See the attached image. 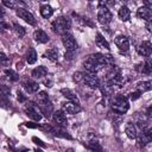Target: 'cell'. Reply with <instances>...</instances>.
<instances>
[{
  "label": "cell",
  "mask_w": 152,
  "mask_h": 152,
  "mask_svg": "<svg viewBox=\"0 0 152 152\" xmlns=\"http://www.w3.org/2000/svg\"><path fill=\"white\" fill-rule=\"evenodd\" d=\"M72 78L76 83H82L91 89L99 88L100 87V81L97 78V76L95 74H90V72H83V71H77L72 75Z\"/></svg>",
  "instance_id": "cell-2"
},
{
  "label": "cell",
  "mask_w": 152,
  "mask_h": 152,
  "mask_svg": "<svg viewBox=\"0 0 152 152\" xmlns=\"http://www.w3.org/2000/svg\"><path fill=\"white\" fill-rule=\"evenodd\" d=\"M62 43H63L64 48L66 49V51H69V52H74L77 49V43H76L75 38L72 37V34H70L68 32L62 34Z\"/></svg>",
  "instance_id": "cell-8"
},
{
  "label": "cell",
  "mask_w": 152,
  "mask_h": 152,
  "mask_svg": "<svg viewBox=\"0 0 152 152\" xmlns=\"http://www.w3.org/2000/svg\"><path fill=\"white\" fill-rule=\"evenodd\" d=\"M125 133L129 139H135L138 135V128L135 126V124H133L132 121L126 122L125 125Z\"/></svg>",
  "instance_id": "cell-16"
},
{
  "label": "cell",
  "mask_w": 152,
  "mask_h": 152,
  "mask_svg": "<svg viewBox=\"0 0 152 152\" xmlns=\"http://www.w3.org/2000/svg\"><path fill=\"white\" fill-rule=\"evenodd\" d=\"M114 63V58L112 55H103V53H93L89 55L86 61L83 62V68L86 69L87 72L90 74H96L97 71H100L101 69H103L107 65H113Z\"/></svg>",
  "instance_id": "cell-1"
},
{
  "label": "cell",
  "mask_w": 152,
  "mask_h": 152,
  "mask_svg": "<svg viewBox=\"0 0 152 152\" xmlns=\"http://www.w3.org/2000/svg\"><path fill=\"white\" fill-rule=\"evenodd\" d=\"M137 144L139 147H144L152 141V128H145L137 135Z\"/></svg>",
  "instance_id": "cell-6"
},
{
  "label": "cell",
  "mask_w": 152,
  "mask_h": 152,
  "mask_svg": "<svg viewBox=\"0 0 152 152\" xmlns=\"http://www.w3.org/2000/svg\"><path fill=\"white\" fill-rule=\"evenodd\" d=\"M70 27H71V20L68 17H58L51 24L52 31L56 33H61V34L66 33Z\"/></svg>",
  "instance_id": "cell-4"
},
{
  "label": "cell",
  "mask_w": 152,
  "mask_h": 152,
  "mask_svg": "<svg viewBox=\"0 0 152 152\" xmlns=\"http://www.w3.org/2000/svg\"><path fill=\"white\" fill-rule=\"evenodd\" d=\"M118 14H119V18H120L122 21H127V20H129V18H131V11H129V8H128L127 6L120 7Z\"/></svg>",
  "instance_id": "cell-25"
},
{
  "label": "cell",
  "mask_w": 152,
  "mask_h": 152,
  "mask_svg": "<svg viewBox=\"0 0 152 152\" xmlns=\"http://www.w3.org/2000/svg\"><path fill=\"white\" fill-rule=\"evenodd\" d=\"M31 75H32L34 78H43V77H45V76L48 75V69H46L45 66H43V65L37 66V68H34V69L32 70Z\"/></svg>",
  "instance_id": "cell-22"
},
{
  "label": "cell",
  "mask_w": 152,
  "mask_h": 152,
  "mask_svg": "<svg viewBox=\"0 0 152 152\" xmlns=\"http://www.w3.org/2000/svg\"><path fill=\"white\" fill-rule=\"evenodd\" d=\"M5 74H6V76L8 77V80H10V81L15 82V81H18V80H19V75H18L14 70H12V69H6V70H5Z\"/></svg>",
  "instance_id": "cell-30"
},
{
  "label": "cell",
  "mask_w": 152,
  "mask_h": 152,
  "mask_svg": "<svg viewBox=\"0 0 152 152\" xmlns=\"http://www.w3.org/2000/svg\"><path fill=\"white\" fill-rule=\"evenodd\" d=\"M65 152H75V151H74L72 148H66V150H65Z\"/></svg>",
  "instance_id": "cell-42"
},
{
  "label": "cell",
  "mask_w": 152,
  "mask_h": 152,
  "mask_svg": "<svg viewBox=\"0 0 152 152\" xmlns=\"http://www.w3.org/2000/svg\"><path fill=\"white\" fill-rule=\"evenodd\" d=\"M18 100H19L20 102H24V101H26V97L23 95V93L18 91Z\"/></svg>",
  "instance_id": "cell-41"
},
{
  "label": "cell",
  "mask_w": 152,
  "mask_h": 152,
  "mask_svg": "<svg viewBox=\"0 0 152 152\" xmlns=\"http://www.w3.org/2000/svg\"><path fill=\"white\" fill-rule=\"evenodd\" d=\"M23 88H24L27 93L32 94V93H36V91L39 89V84H38L37 82L32 81V80H25V81L23 82Z\"/></svg>",
  "instance_id": "cell-19"
},
{
  "label": "cell",
  "mask_w": 152,
  "mask_h": 152,
  "mask_svg": "<svg viewBox=\"0 0 152 152\" xmlns=\"http://www.w3.org/2000/svg\"><path fill=\"white\" fill-rule=\"evenodd\" d=\"M86 146L91 152H103V147L97 140H90L86 144Z\"/></svg>",
  "instance_id": "cell-21"
},
{
  "label": "cell",
  "mask_w": 152,
  "mask_h": 152,
  "mask_svg": "<svg viewBox=\"0 0 152 152\" xmlns=\"http://www.w3.org/2000/svg\"><path fill=\"white\" fill-rule=\"evenodd\" d=\"M61 93L63 94L64 97H66V99L70 100L71 102L78 103V97H77V95H76L71 89H69V88H63V89H61Z\"/></svg>",
  "instance_id": "cell-20"
},
{
  "label": "cell",
  "mask_w": 152,
  "mask_h": 152,
  "mask_svg": "<svg viewBox=\"0 0 152 152\" xmlns=\"http://www.w3.org/2000/svg\"><path fill=\"white\" fill-rule=\"evenodd\" d=\"M114 43L119 48V50H121V51H127L129 49V39L126 36H122L121 34V36L115 37Z\"/></svg>",
  "instance_id": "cell-14"
},
{
  "label": "cell",
  "mask_w": 152,
  "mask_h": 152,
  "mask_svg": "<svg viewBox=\"0 0 152 152\" xmlns=\"http://www.w3.org/2000/svg\"><path fill=\"white\" fill-rule=\"evenodd\" d=\"M52 119L55 121V124L58 126V127H66L68 126V120H66V116H65V113L63 110H56L53 112L52 114Z\"/></svg>",
  "instance_id": "cell-10"
},
{
  "label": "cell",
  "mask_w": 152,
  "mask_h": 152,
  "mask_svg": "<svg viewBox=\"0 0 152 152\" xmlns=\"http://www.w3.org/2000/svg\"><path fill=\"white\" fill-rule=\"evenodd\" d=\"M44 56L46 58H49L50 61L52 62H56L58 59V51L55 49V48H51V49H48L45 52H44Z\"/></svg>",
  "instance_id": "cell-28"
},
{
  "label": "cell",
  "mask_w": 152,
  "mask_h": 152,
  "mask_svg": "<svg viewBox=\"0 0 152 152\" xmlns=\"http://www.w3.org/2000/svg\"><path fill=\"white\" fill-rule=\"evenodd\" d=\"M137 70L141 74H145V75H151L152 74V58L147 57L141 64L137 65Z\"/></svg>",
  "instance_id": "cell-13"
},
{
  "label": "cell",
  "mask_w": 152,
  "mask_h": 152,
  "mask_svg": "<svg viewBox=\"0 0 152 152\" xmlns=\"http://www.w3.org/2000/svg\"><path fill=\"white\" fill-rule=\"evenodd\" d=\"M121 71H120V69L118 68V66H115V65H112V68H110V70L107 72V81H110V80H113V78H115L116 76H119V75H121L120 74Z\"/></svg>",
  "instance_id": "cell-29"
},
{
  "label": "cell",
  "mask_w": 152,
  "mask_h": 152,
  "mask_svg": "<svg viewBox=\"0 0 152 152\" xmlns=\"http://www.w3.org/2000/svg\"><path fill=\"white\" fill-rule=\"evenodd\" d=\"M81 106L80 103H75V102H71V101H68V102H64L62 103V110L64 113H68V114H77L81 112Z\"/></svg>",
  "instance_id": "cell-11"
},
{
  "label": "cell",
  "mask_w": 152,
  "mask_h": 152,
  "mask_svg": "<svg viewBox=\"0 0 152 152\" xmlns=\"http://www.w3.org/2000/svg\"><path fill=\"white\" fill-rule=\"evenodd\" d=\"M37 107H38V106H36V104H33V103H27V104L25 106V108H24L26 115H27L28 118H31L32 120H34V121H39V120L42 119V112H40V109H38Z\"/></svg>",
  "instance_id": "cell-7"
},
{
  "label": "cell",
  "mask_w": 152,
  "mask_h": 152,
  "mask_svg": "<svg viewBox=\"0 0 152 152\" xmlns=\"http://www.w3.org/2000/svg\"><path fill=\"white\" fill-rule=\"evenodd\" d=\"M36 61H37V52L33 48H30L26 51V62L28 64H34Z\"/></svg>",
  "instance_id": "cell-27"
},
{
  "label": "cell",
  "mask_w": 152,
  "mask_h": 152,
  "mask_svg": "<svg viewBox=\"0 0 152 152\" xmlns=\"http://www.w3.org/2000/svg\"><path fill=\"white\" fill-rule=\"evenodd\" d=\"M146 28H147L148 32L152 33V19H150V20L146 21Z\"/></svg>",
  "instance_id": "cell-40"
},
{
  "label": "cell",
  "mask_w": 152,
  "mask_h": 152,
  "mask_svg": "<svg viewBox=\"0 0 152 152\" xmlns=\"http://www.w3.org/2000/svg\"><path fill=\"white\" fill-rule=\"evenodd\" d=\"M2 4H4L5 6H7V7H10V8H15V10L19 8V7H18L19 2H17V1H2Z\"/></svg>",
  "instance_id": "cell-33"
},
{
  "label": "cell",
  "mask_w": 152,
  "mask_h": 152,
  "mask_svg": "<svg viewBox=\"0 0 152 152\" xmlns=\"http://www.w3.org/2000/svg\"><path fill=\"white\" fill-rule=\"evenodd\" d=\"M140 95H141V91L135 90V91H132V93L129 94V99H131V100H137V99L140 97Z\"/></svg>",
  "instance_id": "cell-36"
},
{
  "label": "cell",
  "mask_w": 152,
  "mask_h": 152,
  "mask_svg": "<svg viewBox=\"0 0 152 152\" xmlns=\"http://www.w3.org/2000/svg\"><path fill=\"white\" fill-rule=\"evenodd\" d=\"M13 27H14V31L15 33L19 36V37H23L25 34V28L23 26H20L19 24H13Z\"/></svg>",
  "instance_id": "cell-32"
},
{
  "label": "cell",
  "mask_w": 152,
  "mask_h": 152,
  "mask_svg": "<svg viewBox=\"0 0 152 152\" xmlns=\"http://www.w3.org/2000/svg\"><path fill=\"white\" fill-rule=\"evenodd\" d=\"M137 90L139 91H148V90H152V80H148V81H141V82H138L137 83Z\"/></svg>",
  "instance_id": "cell-24"
},
{
  "label": "cell",
  "mask_w": 152,
  "mask_h": 152,
  "mask_svg": "<svg viewBox=\"0 0 152 152\" xmlns=\"http://www.w3.org/2000/svg\"><path fill=\"white\" fill-rule=\"evenodd\" d=\"M44 84H45L46 87H49V88L52 87V77L49 76L48 78H45V80H44Z\"/></svg>",
  "instance_id": "cell-37"
},
{
  "label": "cell",
  "mask_w": 152,
  "mask_h": 152,
  "mask_svg": "<svg viewBox=\"0 0 152 152\" xmlns=\"http://www.w3.org/2000/svg\"><path fill=\"white\" fill-rule=\"evenodd\" d=\"M32 140H33V141H34L37 145H39V146H42V147H45V144H44V142H43L40 139H38L37 137H33V138H32Z\"/></svg>",
  "instance_id": "cell-39"
},
{
  "label": "cell",
  "mask_w": 152,
  "mask_h": 152,
  "mask_svg": "<svg viewBox=\"0 0 152 152\" xmlns=\"http://www.w3.org/2000/svg\"><path fill=\"white\" fill-rule=\"evenodd\" d=\"M137 15L140 18V19H144V20H150L152 19V8L148 7L147 5L146 6H141L138 8L137 11Z\"/></svg>",
  "instance_id": "cell-15"
},
{
  "label": "cell",
  "mask_w": 152,
  "mask_h": 152,
  "mask_svg": "<svg viewBox=\"0 0 152 152\" xmlns=\"http://www.w3.org/2000/svg\"><path fill=\"white\" fill-rule=\"evenodd\" d=\"M137 52L142 56V57H148L152 53V43L148 40H145L142 43H140V45L137 48Z\"/></svg>",
  "instance_id": "cell-12"
},
{
  "label": "cell",
  "mask_w": 152,
  "mask_h": 152,
  "mask_svg": "<svg viewBox=\"0 0 152 152\" xmlns=\"http://www.w3.org/2000/svg\"><path fill=\"white\" fill-rule=\"evenodd\" d=\"M33 38L37 43H40V44H44V43H48L49 42V36L45 31H43L42 28H38L33 32Z\"/></svg>",
  "instance_id": "cell-18"
},
{
  "label": "cell",
  "mask_w": 152,
  "mask_h": 152,
  "mask_svg": "<svg viewBox=\"0 0 152 152\" xmlns=\"http://www.w3.org/2000/svg\"><path fill=\"white\" fill-rule=\"evenodd\" d=\"M100 5H101V6L99 7V11H97V20H99L100 24H102V25H107V24H109V23L112 21V19H113V14H112V12L109 11L108 7L103 6L102 2H101Z\"/></svg>",
  "instance_id": "cell-5"
},
{
  "label": "cell",
  "mask_w": 152,
  "mask_h": 152,
  "mask_svg": "<svg viewBox=\"0 0 152 152\" xmlns=\"http://www.w3.org/2000/svg\"><path fill=\"white\" fill-rule=\"evenodd\" d=\"M1 95H2V100H5L10 95V88H7L6 86H2L1 87Z\"/></svg>",
  "instance_id": "cell-35"
},
{
  "label": "cell",
  "mask_w": 152,
  "mask_h": 152,
  "mask_svg": "<svg viewBox=\"0 0 152 152\" xmlns=\"http://www.w3.org/2000/svg\"><path fill=\"white\" fill-rule=\"evenodd\" d=\"M39 12H40V14H42L43 18L48 19V18H50L53 14V8L50 5H42Z\"/></svg>",
  "instance_id": "cell-26"
},
{
  "label": "cell",
  "mask_w": 152,
  "mask_h": 152,
  "mask_svg": "<svg viewBox=\"0 0 152 152\" xmlns=\"http://www.w3.org/2000/svg\"><path fill=\"white\" fill-rule=\"evenodd\" d=\"M110 103V108L114 113H116L118 115H122L126 114L129 109V102L127 96L125 95H115L110 99L109 101Z\"/></svg>",
  "instance_id": "cell-3"
},
{
  "label": "cell",
  "mask_w": 152,
  "mask_h": 152,
  "mask_svg": "<svg viewBox=\"0 0 152 152\" xmlns=\"http://www.w3.org/2000/svg\"><path fill=\"white\" fill-rule=\"evenodd\" d=\"M17 15H18L20 19H23L24 21H26L28 25H32V26L36 25V19H34L33 14H32L31 12H28L26 8L19 7V8L17 10Z\"/></svg>",
  "instance_id": "cell-9"
},
{
  "label": "cell",
  "mask_w": 152,
  "mask_h": 152,
  "mask_svg": "<svg viewBox=\"0 0 152 152\" xmlns=\"http://www.w3.org/2000/svg\"><path fill=\"white\" fill-rule=\"evenodd\" d=\"M95 43L99 48L101 49H106V50H109V43L106 40V38L101 34V33H96V38H95Z\"/></svg>",
  "instance_id": "cell-23"
},
{
  "label": "cell",
  "mask_w": 152,
  "mask_h": 152,
  "mask_svg": "<svg viewBox=\"0 0 152 152\" xmlns=\"http://www.w3.org/2000/svg\"><path fill=\"white\" fill-rule=\"evenodd\" d=\"M145 114H146V116H147L148 119H151V118H152V104H151V106H148V107L146 108Z\"/></svg>",
  "instance_id": "cell-38"
},
{
  "label": "cell",
  "mask_w": 152,
  "mask_h": 152,
  "mask_svg": "<svg viewBox=\"0 0 152 152\" xmlns=\"http://www.w3.org/2000/svg\"><path fill=\"white\" fill-rule=\"evenodd\" d=\"M38 108L40 109L42 114H44L46 118H50L51 114H53V107L51 104L50 101H45V102H42V103H37Z\"/></svg>",
  "instance_id": "cell-17"
},
{
  "label": "cell",
  "mask_w": 152,
  "mask_h": 152,
  "mask_svg": "<svg viewBox=\"0 0 152 152\" xmlns=\"http://www.w3.org/2000/svg\"><path fill=\"white\" fill-rule=\"evenodd\" d=\"M0 59H1V65H2V66H7V65L10 64V59L7 58V56H6L4 52L0 53Z\"/></svg>",
  "instance_id": "cell-34"
},
{
  "label": "cell",
  "mask_w": 152,
  "mask_h": 152,
  "mask_svg": "<svg viewBox=\"0 0 152 152\" xmlns=\"http://www.w3.org/2000/svg\"><path fill=\"white\" fill-rule=\"evenodd\" d=\"M36 101L37 103H42V102H45V101H49V95L46 91H39L37 95H36Z\"/></svg>",
  "instance_id": "cell-31"
}]
</instances>
